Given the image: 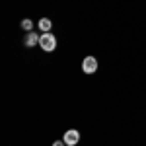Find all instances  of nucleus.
Wrapping results in <instances>:
<instances>
[{
	"label": "nucleus",
	"mask_w": 146,
	"mask_h": 146,
	"mask_svg": "<svg viewBox=\"0 0 146 146\" xmlns=\"http://www.w3.org/2000/svg\"><path fill=\"white\" fill-rule=\"evenodd\" d=\"M39 37H41V35H39V33H35V31H27L25 39H23V45H25V47L39 45Z\"/></svg>",
	"instance_id": "nucleus-4"
},
{
	"label": "nucleus",
	"mask_w": 146,
	"mask_h": 146,
	"mask_svg": "<svg viewBox=\"0 0 146 146\" xmlns=\"http://www.w3.org/2000/svg\"><path fill=\"white\" fill-rule=\"evenodd\" d=\"M82 70H84V74H94L96 70H98V58L96 56H86L84 60H82Z\"/></svg>",
	"instance_id": "nucleus-2"
},
{
	"label": "nucleus",
	"mask_w": 146,
	"mask_h": 146,
	"mask_svg": "<svg viewBox=\"0 0 146 146\" xmlns=\"http://www.w3.org/2000/svg\"><path fill=\"white\" fill-rule=\"evenodd\" d=\"M62 140H64V144H66V146H74V144H78V140H80V133L76 131V129H70V131H66V133H64Z\"/></svg>",
	"instance_id": "nucleus-3"
},
{
	"label": "nucleus",
	"mask_w": 146,
	"mask_h": 146,
	"mask_svg": "<svg viewBox=\"0 0 146 146\" xmlns=\"http://www.w3.org/2000/svg\"><path fill=\"white\" fill-rule=\"evenodd\" d=\"M37 27L41 29V33H51V27H53V23H51V20H49V18H41Z\"/></svg>",
	"instance_id": "nucleus-5"
},
{
	"label": "nucleus",
	"mask_w": 146,
	"mask_h": 146,
	"mask_svg": "<svg viewBox=\"0 0 146 146\" xmlns=\"http://www.w3.org/2000/svg\"><path fill=\"white\" fill-rule=\"evenodd\" d=\"M22 29H25V31H33V22H31V20H22Z\"/></svg>",
	"instance_id": "nucleus-6"
},
{
	"label": "nucleus",
	"mask_w": 146,
	"mask_h": 146,
	"mask_svg": "<svg viewBox=\"0 0 146 146\" xmlns=\"http://www.w3.org/2000/svg\"><path fill=\"white\" fill-rule=\"evenodd\" d=\"M39 47L43 51H47V53H53L56 49V37L53 33H41V37H39Z\"/></svg>",
	"instance_id": "nucleus-1"
},
{
	"label": "nucleus",
	"mask_w": 146,
	"mask_h": 146,
	"mask_svg": "<svg viewBox=\"0 0 146 146\" xmlns=\"http://www.w3.org/2000/svg\"><path fill=\"white\" fill-rule=\"evenodd\" d=\"M53 146H66V144H64V140H56V142H53Z\"/></svg>",
	"instance_id": "nucleus-7"
}]
</instances>
